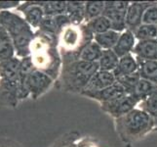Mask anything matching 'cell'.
<instances>
[{"mask_svg":"<svg viewBox=\"0 0 157 147\" xmlns=\"http://www.w3.org/2000/svg\"><path fill=\"white\" fill-rule=\"evenodd\" d=\"M30 57L35 69L57 80L61 74L63 60L58 47V36L40 30L35 31L30 45Z\"/></svg>","mask_w":157,"mask_h":147,"instance_id":"1","label":"cell"},{"mask_svg":"<svg viewBox=\"0 0 157 147\" xmlns=\"http://www.w3.org/2000/svg\"><path fill=\"white\" fill-rule=\"evenodd\" d=\"M94 40V35L86 23L69 24L64 27L58 36V47L63 64L77 61L85 46Z\"/></svg>","mask_w":157,"mask_h":147,"instance_id":"2","label":"cell"},{"mask_svg":"<svg viewBox=\"0 0 157 147\" xmlns=\"http://www.w3.org/2000/svg\"><path fill=\"white\" fill-rule=\"evenodd\" d=\"M0 25L7 31L16 50V56L21 59L30 56V45L35 31L23 16L12 10L0 12Z\"/></svg>","mask_w":157,"mask_h":147,"instance_id":"3","label":"cell"},{"mask_svg":"<svg viewBox=\"0 0 157 147\" xmlns=\"http://www.w3.org/2000/svg\"><path fill=\"white\" fill-rule=\"evenodd\" d=\"M100 70L99 63L77 60L63 64L61 74L56 80L58 88L63 91L81 94L93 76Z\"/></svg>","mask_w":157,"mask_h":147,"instance_id":"4","label":"cell"},{"mask_svg":"<svg viewBox=\"0 0 157 147\" xmlns=\"http://www.w3.org/2000/svg\"><path fill=\"white\" fill-rule=\"evenodd\" d=\"M155 122L147 113L135 108L118 119H115V129L122 142L130 144L144 137L154 130Z\"/></svg>","mask_w":157,"mask_h":147,"instance_id":"5","label":"cell"},{"mask_svg":"<svg viewBox=\"0 0 157 147\" xmlns=\"http://www.w3.org/2000/svg\"><path fill=\"white\" fill-rule=\"evenodd\" d=\"M21 59L14 57L0 63V104L16 107L24 100L20 80L19 69Z\"/></svg>","mask_w":157,"mask_h":147,"instance_id":"6","label":"cell"},{"mask_svg":"<svg viewBox=\"0 0 157 147\" xmlns=\"http://www.w3.org/2000/svg\"><path fill=\"white\" fill-rule=\"evenodd\" d=\"M54 81L55 80L50 76L40 70L34 69L29 75L25 83V86L29 92V97L33 100H36L52 88Z\"/></svg>","mask_w":157,"mask_h":147,"instance_id":"7","label":"cell"},{"mask_svg":"<svg viewBox=\"0 0 157 147\" xmlns=\"http://www.w3.org/2000/svg\"><path fill=\"white\" fill-rule=\"evenodd\" d=\"M129 1H105L104 16L110 21L111 30L121 32L126 29V13Z\"/></svg>","mask_w":157,"mask_h":147,"instance_id":"8","label":"cell"},{"mask_svg":"<svg viewBox=\"0 0 157 147\" xmlns=\"http://www.w3.org/2000/svg\"><path fill=\"white\" fill-rule=\"evenodd\" d=\"M139 104L140 101L138 99H136L132 95L126 94L115 100L101 103V109L114 119H118L131 112L135 108H137Z\"/></svg>","mask_w":157,"mask_h":147,"instance_id":"9","label":"cell"},{"mask_svg":"<svg viewBox=\"0 0 157 147\" xmlns=\"http://www.w3.org/2000/svg\"><path fill=\"white\" fill-rule=\"evenodd\" d=\"M43 1H28L23 2L18 7V11L23 14V17L33 30H38L45 17L43 10Z\"/></svg>","mask_w":157,"mask_h":147,"instance_id":"10","label":"cell"},{"mask_svg":"<svg viewBox=\"0 0 157 147\" xmlns=\"http://www.w3.org/2000/svg\"><path fill=\"white\" fill-rule=\"evenodd\" d=\"M152 1H134L130 2L126 13V29L135 31L143 24L144 11Z\"/></svg>","mask_w":157,"mask_h":147,"instance_id":"11","label":"cell"},{"mask_svg":"<svg viewBox=\"0 0 157 147\" xmlns=\"http://www.w3.org/2000/svg\"><path fill=\"white\" fill-rule=\"evenodd\" d=\"M81 95L91 98V99L96 101H99L101 104V103L109 102L117 99L119 97L126 95V92L122 86L116 81L112 85L108 86V88L105 89H101L100 91H95V92H86V93H82Z\"/></svg>","mask_w":157,"mask_h":147,"instance_id":"12","label":"cell"},{"mask_svg":"<svg viewBox=\"0 0 157 147\" xmlns=\"http://www.w3.org/2000/svg\"><path fill=\"white\" fill-rule=\"evenodd\" d=\"M114 83H116V79L112 72H105V71L99 70L93 76V78L90 80L89 84L85 88V89L81 92V94L86 93V92L100 91L112 85Z\"/></svg>","mask_w":157,"mask_h":147,"instance_id":"13","label":"cell"},{"mask_svg":"<svg viewBox=\"0 0 157 147\" xmlns=\"http://www.w3.org/2000/svg\"><path fill=\"white\" fill-rule=\"evenodd\" d=\"M137 42L138 40L136 36H135L134 32L129 30H125L120 34L118 41L112 50L115 52V54L119 58H121L125 55H128V54L133 53Z\"/></svg>","mask_w":157,"mask_h":147,"instance_id":"14","label":"cell"},{"mask_svg":"<svg viewBox=\"0 0 157 147\" xmlns=\"http://www.w3.org/2000/svg\"><path fill=\"white\" fill-rule=\"evenodd\" d=\"M139 72V63L137 58L133 53L128 54L121 58H119V62L115 70L113 71L115 79L124 77V76L132 75L134 73Z\"/></svg>","mask_w":157,"mask_h":147,"instance_id":"15","label":"cell"},{"mask_svg":"<svg viewBox=\"0 0 157 147\" xmlns=\"http://www.w3.org/2000/svg\"><path fill=\"white\" fill-rule=\"evenodd\" d=\"M133 54L140 60H157V40H140L137 42Z\"/></svg>","mask_w":157,"mask_h":147,"instance_id":"16","label":"cell"},{"mask_svg":"<svg viewBox=\"0 0 157 147\" xmlns=\"http://www.w3.org/2000/svg\"><path fill=\"white\" fill-rule=\"evenodd\" d=\"M16 56V50L11 36L0 25V63L7 61Z\"/></svg>","mask_w":157,"mask_h":147,"instance_id":"17","label":"cell"},{"mask_svg":"<svg viewBox=\"0 0 157 147\" xmlns=\"http://www.w3.org/2000/svg\"><path fill=\"white\" fill-rule=\"evenodd\" d=\"M66 14L70 23L80 25L85 23V2L84 1H67Z\"/></svg>","mask_w":157,"mask_h":147,"instance_id":"18","label":"cell"},{"mask_svg":"<svg viewBox=\"0 0 157 147\" xmlns=\"http://www.w3.org/2000/svg\"><path fill=\"white\" fill-rule=\"evenodd\" d=\"M137 60L140 78L157 85V60Z\"/></svg>","mask_w":157,"mask_h":147,"instance_id":"19","label":"cell"},{"mask_svg":"<svg viewBox=\"0 0 157 147\" xmlns=\"http://www.w3.org/2000/svg\"><path fill=\"white\" fill-rule=\"evenodd\" d=\"M119 36H120V32L115 31L113 30H109L107 31L102 32V34L96 35L94 36V40L104 50H109V49H113V47L115 46Z\"/></svg>","mask_w":157,"mask_h":147,"instance_id":"20","label":"cell"},{"mask_svg":"<svg viewBox=\"0 0 157 147\" xmlns=\"http://www.w3.org/2000/svg\"><path fill=\"white\" fill-rule=\"evenodd\" d=\"M157 88V85L150 83V81L144 80L140 78V80H139V83L135 86L134 90L132 91V93L130 95L134 96L136 99H138L140 101V103L145 100L152 93V92Z\"/></svg>","mask_w":157,"mask_h":147,"instance_id":"21","label":"cell"},{"mask_svg":"<svg viewBox=\"0 0 157 147\" xmlns=\"http://www.w3.org/2000/svg\"><path fill=\"white\" fill-rule=\"evenodd\" d=\"M102 49L98 43L95 40L91 41L89 44L85 46V48L82 50L80 54V60L86 62H91V63H96L99 62V60L102 54Z\"/></svg>","mask_w":157,"mask_h":147,"instance_id":"22","label":"cell"},{"mask_svg":"<svg viewBox=\"0 0 157 147\" xmlns=\"http://www.w3.org/2000/svg\"><path fill=\"white\" fill-rule=\"evenodd\" d=\"M119 62V57L115 54V52L109 49V50H104L99 60V68L101 71L105 72H113L117 67Z\"/></svg>","mask_w":157,"mask_h":147,"instance_id":"23","label":"cell"},{"mask_svg":"<svg viewBox=\"0 0 157 147\" xmlns=\"http://www.w3.org/2000/svg\"><path fill=\"white\" fill-rule=\"evenodd\" d=\"M105 1H86L85 2V23L101 17L104 14Z\"/></svg>","mask_w":157,"mask_h":147,"instance_id":"24","label":"cell"},{"mask_svg":"<svg viewBox=\"0 0 157 147\" xmlns=\"http://www.w3.org/2000/svg\"><path fill=\"white\" fill-rule=\"evenodd\" d=\"M138 108L147 113L154 120L155 126L157 124V88L151 93L147 99L142 101L138 105Z\"/></svg>","mask_w":157,"mask_h":147,"instance_id":"25","label":"cell"},{"mask_svg":"<svg viewBox=\"0 0 157 147\" xmlns=\"http://www.w3.org/2000/svg\"><path fill=\"white\" fill-rule=\"evenodd\" d=\"M86 25H87L88 29L92 31V34L94 35V36L96 35H100L105 31L111 30L110 21L104 15L88 22V23H86Z\"/></svg>","mask_w":157,"mask_h":147,"instance_id":"26","label":"cell"},{"mask_svg":"<svg viewBox=\"0 0 157 147\" xmlns=\"http://www.w3.org/2000/svg\"><path fill=\"white\" fill-rule=\"evenodd\" d=\"M67 1H43L45 16H58L66 14Z\"/></svg>","mask_w":157,"mask_h":147,"instance_id":"27","label":"cell"},{"mask_svg":"<svg viewBox=\"0 0 157 147\" xmlns=\"http://www.w3.org/2000/svg\"><path fill=\"white\" fill-rule=\"evenodd\" d=\"M138 41L140 40H150L156 39L157 37V26L142 24L134 31Z\"/></svg>","mask_w":157,"mask_h":147,"instance_id":"28","label":"cell"},{"mask_svg":"<svg viewBox=\"0 0 157 147\" xmlns=\"http://www.w3.org/2000/svg\"><path fill=\"white\" fill-rule=\"evenodd\" d=\"M140 80V76L139 72H137L132 75H128V76H124V77H121V78H118V79H116V81L124 88L126 94L130 95L132 93V91L134 90L136 84L139 83Z\"/></svg>","mask_w":157,"mask_h":147,"instance_id":"29","label":"cell"},{"mask_svg":"<svg viewBox=\"0 0 157 147\" xmlns=\"http://www.w3.org/2000/svg\"><path fill=\"white\" fill-rule=\"evenodd\" d=\"M143 24L157 26V1H152L144 11Z\"/></svg>","mask_w":157,"mask_h":147,"instance_id":"30","label":"cell"},{"mask_svg":"<svg viewBox=\"0 0 157 147\" xmlns=\"http://www.w3.org/2000/svg\"><path fill=\"white\" fill-rule=\"evenodd\" d=\"M80 137V134L77 132H71L67 133L59 138L57 142L52 145V147H67L70 143H73L75 141H77Z\"/></svg>","mask_w":157,"mask_h":147,"instance_id":"31","label":"cell"},{"mask_svg":"<svg viewBox=\"0 0 157 147\" xmlns=\"http://www.w3.org/2000/svg\"><path fill=\"white\" fill-rule=\"evenodd\" d=\"M21 5L20 1H0V12L9 11L12 9H18Z\"/></svg>","mask_w":157,"mask_h":147,"instance_id":"32","label":"cell"},{"mask_svg":"<svg viewBox=\"0 0 157 147\" xmlns=\"http://www.w3.org/2000/svg\"><path fill=\"white\" fill-rule=\"evenodd\" d=\"M0 147H20V145L13 140L9 139H0Z\"/></svg>","mask_w":157,"mask_h":147,"instance_id":"33","label":"cell"},{"mask_svg":"<svg viewBox=\"0 0 157 147\" xmlns=\"http://www.w3.org/2000/svg\"><path fill=\"white\" fill-rule=\"evenodd\" d=\"M154 130H155V132H157V124H156V126H155V128H154Z\"/></svg>","mask_w":157,"mask_h":147,"instance_id":"34","label":"cell"},{"mask_svg":"<svg viewBox=\"0 0 157 147\" xmlns=\"http://www.w3.org/2000/svg\"><path fill=\"white\" fill-rule=\"evenodd\" d=\"M156 40H157V37H156Z\"/></svg>","mask_w":157,"mask_h":147,"instance_id":"35","label":"cell"}]
</instances>
